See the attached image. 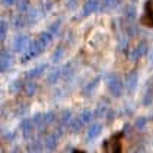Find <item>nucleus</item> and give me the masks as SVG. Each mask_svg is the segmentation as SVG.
Wrapping results in <instances>:
<instances>
[{"label": "nucleus", "instance_id": "nucleus-1", "mask_svg": "<svg viewBox=\"0 0 153 153\" xmlns=\"http://www.w3.org/2000/svg\"><path fill=\"white\" fill-rule=\"evenodd\" d=\"M124 137H126V131L120 130L112 133L106 140L102 143V152L105 153H123L124 152Z\"/></svg>", "mask_w": 153, "mask_h": 153}, {"label": "nucleus", "instance_id": "nucleus-2", "mask_svg": "<svg viewBox=\"0 0 153 153\" xmlns=\"http://www.w3.org/2000/svg\"><path fill=\"white\" fill-rule=\"evenodd\" d=\"M139 24L144 28L153 29V0H146L143 6V13H141Z\"/></svg>", "mask_w": 153, "mask_h": 153}]
</instances>
